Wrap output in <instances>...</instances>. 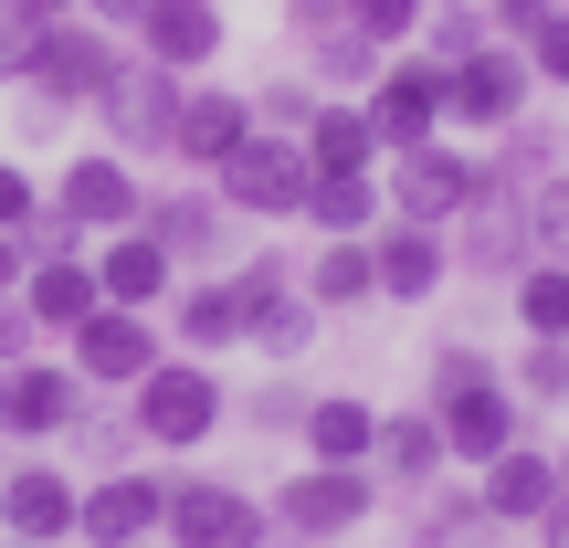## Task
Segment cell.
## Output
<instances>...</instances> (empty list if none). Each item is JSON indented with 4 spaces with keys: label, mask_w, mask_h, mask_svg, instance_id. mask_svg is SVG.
I'll list each match as a JSON object with an SVG mask.
<instances>
[{
    "label": "cell",
    "mask_w": 569,
    "mask_h": 548,
    "mask_svg": "<svg viewBox=\"0 0 569 548\" xmlns=\"http://www.w3.org/2000/svg\"><path fill=\"white\" fill-rule=\"evenodd\" d=\"M84 21H106V32H138V21H148V0H84Z\"/></svg>",
    "instance_id": "46"
},
{
    "label": "cell",
    "mask_w": 569,
    "mask_h": 548,
    "mask_svg": "<svg viewBox=\"0 0 569 548\" xmlns=\"http://www.w3.org/2000/svg\"><path fill=\"white\" fill-rule=\"evenodd\" d=\"M32 338H42V327H32V306H21V296H0V369H11V359H32Z\"/></svg>",
    "instance_id": "43"
},
{
    "label": "cell",
    "mask_w": 569,
    "mask_h": 548,
    "mask_svg": "<svg viewBox=\"0 0 569 548\" xmlns=\"http://www.w3.org/2000/svg\"><path fill=\"white\" fill-rule=\"evenodd\" d=\"M422 11H432V0H348V32H369V42L390 53V42L422 32Z\"/></svg>",
    "instance_id": "33"
},
{
    "label": "cell",
    "mask_w": 569,
    "mask_h": 548,
    "mask_svg": "<svg viewBox=\"0 0 569 548\" xmlns=\"http://www.w3.org/2000/svg\"><path fill=\"white\" fill-rule=\"evenodd\" d=\"M243 138H253V96H232V84H180V117H169V159L180 169L211 180Z\"/></svg>",
    "instance_id": "15"
},
{
    "label": "cell",
    "mask_w": 569,
    "mask_h": 548,
    "mask_svg": "<svg viewBox=\"0 0 569 548\" xmlns=\"http://www.w3.org/2000/svg\"><path fill=\"white\" fill-rule=\"evenodd\" d=\"M517 106H528L517 42H475L465 63H443V127H517Z\"/></svg>",
    "instance_id": "12"
},
{
    "label": "cell",
    "mask_w": 569,
    "mask_h": 548,
    "mask_svg": "<svg viewBox=\"0 0 569 548\" xmlns=\"http://www.w3.org/2000/svg\"><path fill=\"white\" fill-rule=\"evenodd\" d=\"M232 306H243V338L264 348V359H296L306 338H317V306H306V285L284 253H253L243 275H232Z\"/></svg>",
    "instance_id": "10"
},
{
    "label": "cell",
    "mask_w": 569,
    "mask_h": 548,
    "mask_svg": "<svg viewBox=\"0 0 569 548\" xmlns=\"http://www.w3.org/2000/svg\"><path fill=\"white\" fill-rule=\"evenodd\" d=\"M169 338H180V359H222V348H243V306H232V275H201L169 296Z\"/></svg>",
    "instance_id": "24"
},
{
    "label": "cell",
    "mask_w": 569,
    "mask_h": 548,
    "mask_svg": "<svg viewBox=\"0 0 569 548\" xmlns=\"http://www.w3.org/2000/svg\"><path fill=\"white\" fill-rule=\"evenodd\" d=\"M538 528H549V548H569V496H559V507H549V517H538Z\"/></svg>",
    "instance_id": "49"
},
{
    "label": "cell",
    "mask_w": 569,
    "mask_h": 548,
    "mask_svg": "<svg viewBox=\"0 0 569 548\" xmlns=\"http://www.w3.org/2000/svg\"><path fill=\"white\" fill-rule=\"evenodd\" d=\"M369 138H380V159H401V148H422V138H443V63L432 53H401V63H380L369 74Z\"/></svg>",
    "instance_id": "9"
},
{
    "label": "cell",
    "mask_w": 569,
    "mask_h": 548,
    "mask_svg": "<svg viewBox=\"0 0 569 548\" xmlns=\"http://www.w3.org/2000/svg\"><path fill=\"white\" fill-rule=\"evenodd\" d=\"M432 432L465 465H496L517 444V390L496 380V359H475V348H443L432 359Z\"/></svg>",
    "instance_id": "1"
},
{
    "label": "cell",
    "mask_w": 569,
    "mask_h": 548,
    "mask_svg": "<svg viewBox=\"0 0 569 548\" xmlns=\"http://www.w3.org/2000/svg\"><path fill=\"white\" fill-rule=\"evenodd\" d=\"M380 296V265H369V232H338V243H317V265H306V306H369Z\"/></svg>",
    "instance_id": "29"
},
{
    "label": "cell",
    "mask_w": 569,
    "mask_h": 548,
    "mask_svg": "<svg viewBox=\"0 0 569 548\" xmlns=\"http://www.w3.org/2000/svg\"><path fill=\"white\" fill-rule=\"evenodd\" d=\"M475 190H486V169H475L465 148H443V138H422V148L390 159V211H401V222H432V232H443Z\"/></svg>",
    "instance_id": "13"
},
{
    "label": "cell",
    "mask_w": 569,
    "mask_h": 548,
    "mask_svg": "<svg viewBox=\"0 0 569 548\" xmlns=\"http://www.w3.org/2000/svg\"><path fill=\"white\" fill-rule=\"evenodd\" d=\"M11 11H32V21H63V11H84V0H11Z\"/></svg>",
    "instance_id": "48"
},
{
    "label": "cell",
    "mask_w": 569,
    "mask_h": 548,
    "mask_svg": "<svg viewBox=\"0 0 569 548\" xmlns=\"http://www.w3.org/2000/svg\"><path fill=\"white\" fill-rule=\"evenodd\" d=\"M159 538H169V548H264L274 517H264V496L222 486V475H169V517H159Z\"/></svg>",
    "instance_id": "6"
},
{
    "label": "cell",
    "mask_w": 569,
    "mask_h": 548,
    "mask_svg": "<svg viewBox=\"0 0 569 548\" xmlns=\"http://www.w3.org/2000/svg\"><path fill=\"white\" fill-rule=\"evenodd\" d=\"M84 401H96V390L74 380V359H42V348H32V359L0 369V432H11V444H32V454L63 444V432L84 422Z\"/></svg>",
    "instance_id": "7"
},
{
    "label": "cell",
    "mask_w": 569,
    "mask_h": 548,
    "mask_svg": "<svg viewBox=\"0 0 569 548\" xmlns=\"http://www.w3.org/2000/svg\"><path fill=\"white\" fill-rule=\"evenodd\" d=\"M159 517H169V475H138V465L96 475V486L74 496V538L84 548H148Z\"/></svg>",
    "instance_id": "11"
},
{
    "label": "cell",
    "mask_w": 569,
    "mask_h": 548,
    "mask_svg": "<svg viewBox=\"0 0 569 548\" xmlns=\"http://www.w3.org/2000/svg\"><path fill=\"white\" fill-rule=\"evenodd\" d=\"M369 465H380L401 496H422L432 475H443V432H432L422 411H380V444H369Z\"/></svg>",
    "instance_id": "27"
},
{
    "label": "cell",
    "mask_w": 569,
    "mask_h": 548,
    "mask_svg": "<svg viewBox=\"0 0 569 548\" xmlns=\"http://www.w3.org/2000/svg\"><path fill=\"white\" fill-rule=\"evenodd\" d=\"M296 222H317L327 243H338V232H369V222H380V180H369V169H348V180H306Z\"/></svg>",
    "instance_id": "30"
},
{
    "label": "cell",
    "mask_w": 569,
    "mask_h": 548,
    "mask_svg": "<svg viewBox=\"0 0 569 548\" xmlns=\"http://www.w3.org/2000/svg\"><path fill=\"white\" fill-rule=\"evenodd\" d=\"M284 32L317 42V32H348V0H284Z\"/></svg>",
    "instance_id": "42"
},
{
    "label": "cell",
    "mask_w": 569,
    "mask_h": 548,
    "mask_svg": "<svg viewBox=\"0 0 569 548\" xmlns=\"http://www.w3.org/2000/svg\"><path fill=\"white\" fill-rule=\"evenodd\" d=\"M180 84L190 74H159V63H127L117 53V74L96 84V127H106V148L117 159H169V117H180Z\"/></svg>",
    "instance_id": "4"
},
{
    "label": "cell",
    "mask_w": 569,
    "mask_h": 548,
    "mask_svg": "<svg viewBox=\"0 0 569 548\" xmlns=\"http://www.w3.org/2000/svg\"><path fill=\"white\" fill-rule=\"evenodd\" d=\"M32 211H42L32 169H11V159H0V232H32Z\"/></svg>",
    "instance_id": "41"
},
{
    "label": "cell",
    "mask_w": 569,
    "mask_h": 548,
    "mask_svg": "<svg viewBox=\"0 0 569 548\" xmlns=\"http://www.w3.org/2000/svg\"><path fill=\"white\" fill-rule=\"evenodd\" d=\"M138 222L159 232V253H169V265H201V253H222V243H232L222 190H169V201H148Z\"/></svg>",
    "instance_id": "23"
},
{
    "label": "cell",
    "mask_w": 569,
    "mask_h": 548,
    "mask_svg": "<svg viewBox=\"0 0 569 548\" xmlns=\"http://www.w3.org/2000/svg\"><path fill=\"white\" fill-rule=\"evenodd\" d=\"M549 11H559V0H486V21H496V32H517V42H528Z\"/></svg>",
    "instance_id": "45"
},
{
    "label": "cell",
    "mask_w": 569,
    "mask_h": 548,
    "mask_svg": "<svg viewBox=\"0 0 569 548\" xmlns=\"http://www.w3.org/2000/svg\"><path fill=\"white\" fill-rule=\"evenodd\" d=\"M559 496H569V454H559Z\"/></svg>",
    "instance_id": "50"
},
{
    "label": "cell",
    "mask_w": 569,
    "mask_h": 548,
    "mask_svg": "<svg viewBox=\"0 0 569 548\" xmlns=\"http://www.w3.org/2000/svg\"><path fill=\"white\" fill-rule=\"evenodd\" d=\"M317 74H380V42L369 32H317Z\"/></svg>",
    "instance_id": "38"
},
{
    "label": "cell",
    "mask_w": 569,
    "mask_h": 548,
    "mask_svg": "<svg viewBox=\"0 0 569 548\" xmlns=\"http://www.w3.org/2000/svg\"><path fill=\"white\" fill-rule=\"evenodd\" d=\"M369 265H380V296H401V306H422L432 285H443V232L432 222H401V211H390V222H369Z\"/></svg>",
    "instance_id": "21"
},
{
    "label": "cell",
    "mask_w": 569,
    "mask_h": 548,
    "mask_svg": "<svg viewBox=\"0 0 569 548\" xmlns=\"http://www.w3.org/2000/svg\"><path fill=\"white\" fill-rule=\"evenodd\" d=\"M264 517H274L284 538L327 548V538L359 528V517H380V475H369V465H296V475L274 486V507H264Z\"/></svg>",
    "instance_id": "3"
},
{
    "label": "cell",
    "mask_w": 569,
    "mask_h": 548,
    "mask_svg": "<svg viewBox=\"0 0 569 548\" xmlns=\"http://www.w3.org/2000/svg\"><path fill=\"white\" fill-rule=\"evenodd\" d=\"M169 275H180V265L159 253V232H148V222L106 232V253H96V296H106V306H138V317H148V306H169V296H180Z\"/></svg>",
    "instance_id": "20"
},
{
    "label": "cell",
    "mask_w": 569,
    "mask_h": 548,
    "mask_svg": "<svg viewBox=\"0 0 569 548\" xmlns=\"http://www.w3.org/2000/svg\"><path fill=\"white\" fill-rule=\"evenodd\" d=\"M422 42H432V63H465L475 42H496V21L475 11V0H432V11H422Z\"/></svg>",
    "instance_id": "32"
},
{
    "label": "cell",
    "mask_w": 569,
    "mask_h": 548,
    "mask_svg": "<svg viewBox=\"0 0 569 548\" xmlns=\"http://www.w3.org/2000/svg\"><path fill=\"white\" fill-rule=\"evenodd\" d=\"M306 465H369V444H380V411L348 401V390H327V401H306Z\"/></svg>",
    "instance_id": "26"
},
{
    "label": "cell",
    "mask_w": 569,
    "mask_h": 548,
    "mask_svg": "<svg viewBox=\"0 0 569 548\" xmlns=\"http://www.w3.org/2000/svg\"><path fill=\"white\" fill-rule=\"evenodd\" d=\"M559 507V465L538 444H507L486 465V517H507V528H538V517Z\"/></svg>",
    "instance_id": "25"
},
{
    "label": "cell",
    "mask_w": 569,
    "mask_h": 548,
    "mask_svg": "<svg viewBox=\"0 0 569 548\" xmlns=\"http://www.w3.org/2000/svg\"><path fill=\"white\" fill-rule=\"evenodd\" d=\"M0 548H32V538H0Z\"/></svg>",
    "instance_id": "51"
},
{
    "label": "cell",
    "mask_w": 569,
    "mask_h": 548,
    "mask_svg": "<svg viewBox=\"0 0 569 548\" xmlns=\"http://www.w3.org/2000/svg\"><path fill=\"white\" fill-rule=\"evenodd\" d=\"M21 306H32V327H53V338H74L84 317H96V265L84 253H32V275H21Z\"/></svg>",
    "instance_id": "22"
},
{
    "label": "cell",
    "mask_w": 569,
    "mask_h": 548,
    "mask_svg": "<svg viewBox=\"0 0 569 548\" xmlns=\"http://www.w3.org/2000/svg\"><path fill=\"white\" fill-rule=\"evenodd\" d=\"M74 444H84V454H96V465H106V475H117V465H127V454H138V422H117V411H96V401H84V422H74Z\"/></svg>",
    "instance_id": "37"
},
{
    "label": "cell",
    "mask_w": 569,
    "mask_h": 548,
    "mask_svg": "<svg viewBox=\"0 0 569 548\" xmlns=\"http://www.w3.org/2000/svg\"><path fill=\"white\" fill-rule=\"evenodd\" d=\"M159 359L169 348H159V327H148L138 306H96V317L74 327V380L84 390H138Z\"/></svg>",
    "instance_id": "14"
},
{
    "label": "cell",
    "mask_w": 569,
    "mask_h": 548,
    "mask_svg": "<svg viewBox=\"0 0 569 548\" xmlns=\"http://www.w3.org/2000/svg\"><path fill=\"white\" fill-rule=\"evenodd\" d=\"M127 422H138V444L190 454V444H211V432L232 422V390H222L211 359H159L138 390H127Z\"/></svg>",
    "instance_id": "2"
},
{
    "label": "cell",
    "mask_w": 569,
    "mask_h": 548,
    "mask_svg": "<svg viewBox=\"0 0 569 548\" xmlns=\"http://www.w3.org/2000/svg\"><path fill=\"white\" fill-rule=\"evenodd\" d=\"M296 148H306V169H317V180H348V169H380V138H369V117H359V106H317Z\"/></svg>",
    "instance_id": "28"
},
{
    "label": "cell",
    "mask_w": 569,
    "mask_h": 548,
    "mask_svg": "<svg viewBox=\"0 0 569 548\" xmlns=\"http://www.w3.org/2000/svg\"><path fill=\"white\" fill-rule=\"evenodd\" d=\"M21 275H32V253H21V232H0V296H21Z\"/></svg>",
    "instance_id": "47"
},
{
    "label": "cell",
    "mask_w": 569,
    "mask_h": 548,
    "mask_svg": "<svg viewBox=\"0 0 569 548\" xmlns=\"http://www.w3.org/2000/svg\"><path fill=\"white\" fill-rule=\"evenodd\" d=\"M306 148L296 138H274V127H253L243 148H232L222 169H211V190H222V211L232 222H296V201H306Z\"/></svg>",
    "instance_id": "5"
},
{
    "label": "cell",
    "mask_w": 569,
    "mask_h": 548,
    "mask_svg": "<svg viewBox=\"0 0 569 548\" xmlns=\"http://www.w3.org/2000/svg\"><path fill=\"white\" fill-rule=\"evenodd\" d=\"M74 475L53 465V454H32V465L0 475V538H32V548H63L74 538Z\"/></svg>",
    "instance_id": "16"
},
{
    "label": "cell",
    "mask_w": 569,
    "mask_h": 548,
    "mask_svg": "<svg viewBox=\"0 0 569 548\" xmlns=\"http://www.w3.org/2000/svg\"><path fill=\"white\" fill-rule=\"evenodd\" d=\"M232 422H253V432H296V422H306V390H296V380H264L253 401H232Z\"/></svg>",
    "instance_id": "36"
},
{
    "label": "cell",
    "mask_w": 569,
    "mask_h": 548,
    "mask_svg": "<svg viewBox=\"0 0 569 548\" xmlns=\"http://www.w3.org/2000/svg\"><path fill=\"white\" fill-rule=\"evenodd\" d=\"M528 74H549V84H569V11H549L528 32Z\"/></svg>",
    "instance_id": "39"
},
{
    "label": "cell",
    "mask_w": 569,
    "mask_h": 548,
    "mask_svg": "<svg viewBox=\"0 0 569 548\" xmlns=\"http://www.w3.org/2000/svg\"><path fill=\"white\" fill-rule=\"evenodd\" d=\"M222 0H148V21H138V53L159 63V74H211L222 63Z\"/></svg>",
    "instance_id": "18"
},
{
    "label": "cell",
    "mask_w": 569,
    "mask_h": 548,
    "mask_svg": "<svg viewBox=\"0 0 569 548\" xmlns=\"http://www.w3.org/2000/svg\"><path fill=\"white\" fill-rule=\"evenodd\" d=\"M53 211L84 232V243H96V232H127V222H138V211H148V190H138V169H127L117 148H106V159H63Z\"/></svg>",
    "instance_id": "17"
},
{
    "label": "cell",
    "mask_w": 569,
    "mask_h": 548,
    "mask_svg": "<svg viewBox=\"0 0 569 548\" xmlns=\"http://www.w3.org/2000/svg\"><path fill=\"white\" fill-rule=\"evenodd\" d=\"M507 390H528V401H569V338H538L528 359H517Z\"/></svg>",
    "instance_id": "34"
},
{
    "label": "cell",
    "mask_w": 569,
    "mask_h": 548,
    "mask_svg": "<svg viewBox=\"0 0 569 548\" xmlns=\"http://www.w3.org/2000/svg\"><path fill=\"white\" fill-rule=\"evenodd\" d=\"M453 222H465V265H475V275H517V265H528V243H538L528 201H517V190L496 180V169H486V190H475V201L453 211Z\"/></svg>",
    "instance_id": "19"
},
{
    "label": "cell",
    "mask_w": 569,
    "mask_h": 548,
    "mask_svg": "<svg viewBox=\"0 0 569 548\" xmlns=\"http://www.w3.org/2000/svg\"><path fill=\"white\" fill-rule=\"evenodd\" d=\"M106 74H117V32H106V21H84V11L42 21V32H32V63H21V84H32V96H53V106H96Z\"/></svg>",
    "instance_id": "8"
},
{
    "label": "cell",
    "mask_w": 569,
    "mask_h": 548,
    "mask_svg": "<svg viewBox=\"0 0 569 548\" xmlns=\"http://www.w3.org/2000/svg\"><path fill=\"white\" fill-rule=\"evenodd\" d=\"M317 84H264V96H253V127H274V138H306V117H317Z\"/></svg>",
    "instance_id": "35"
},
{
    "label": "cell",
    "mask_w": 569,
    "mask_h": 548,
    "mask_svg": "<svg viewBox=\"0 0 569 548\" xmlns=\"http://www.w3.org/2000/svg\"><path fill=\"white\" fill-rule=\"evenodd\" d=\"M528 222H538V243H549L559 265H569V180H549V190H538V201H528Z\"/></svg>",
    "instance_id": "40"
},
{
    "label": "cell",
    "mask_w": 569,
    "mask_h": 548,
    "mask_svg": "<svg viewBox=\"0 0 569 548\" xmlns=\"http://www.w3.org/2000/svg\"><path fill=\"white\" fill-rule=\"evenodd\" d=\"M32 32H42V21H32V11H11V0H0V74H21V63H32Z\"/></svg>",
    "instance_id": "44"
},
{
    "label": "cell",
    "mask_w": 569,
    "mask_h": 548,
    "mask_svg": "<svg viewBox=\"0 0 569 548\" xmlns=\"http://www.w3.org/2000/svg\"><path fill=\"white\" fill-rule=\"evenodd\" d=\"M517 327L528 338H569V265H517Z\"/></svg>",
    "instance_id": "31"
}]
</instances>
